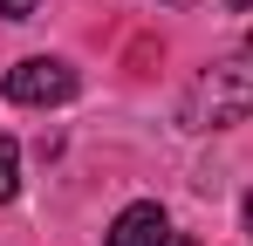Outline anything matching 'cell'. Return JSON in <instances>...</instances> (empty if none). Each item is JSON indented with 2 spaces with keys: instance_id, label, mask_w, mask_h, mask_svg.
<instances>
[{
  "instance_id": "6da1fadb",
  "label": "cell",
  "mask_w": 253,
  "mask_h": 246,
  "mask_svg": "<svg viewBox=\"0 0 253 246\" xmlns=\"http://www.w3.org/2000/svg\"><path fill=\"white\" fill-rule=\"evenodd\" d=\"M253 117V69L247 62H212L185 96V130H226Z\"/></svg>"
},
{
  "instance_id": "7a4b0ae2",
  "label": "cell",
  "mask_w": 253,
  "mask_h": 246,
  "mask_svg": "<svg viewBox=\"0 0 253 246\" xmlns=\"http://www.w3.org/2000/svg\"><path fill=\"white\" fill-rule=\"evenodd\" d=\"M69 96H76V69L55 62V55H28V62L7 69V103H21V110H48V103H69Z\"/></svg>"
},
{
  "instance_id": "3957f363",
  "label": "cell",
  "mask_w": 253,
  "mask_h": 246,
  "mask_svg": "<svg viewBox=\"0 0 253 246\" xmlns=\"http://www.w3.org/2000/svg\"><path fill=\"white\" fill-rule=\"evenodd\" d=\"M171 240V219L158 199H137L117 212V226H110V246H165Z\"/></svg>"
},
{
  "instance_id": "277c9868",
  "label": "cell",
  "mask_w": 253,
  "mask_h": 246,
  "mask_svg": "<svg viewBox=\"0 0 253 246\" xmlns=\"http://www.w3.org/2000/svg\"><path fill=\"white\" fill-rule=\"evenodd\" d=\"M14 192H21V144L0 137V205H14Z\"/></svg>"
},
{
  "instance_id": "5b68a950",
  "label": "cell",
  "mask_w": 253,
  "mask_h": 246,
  "mask_svg": "<svg viewBox=\"0 0 253 246\" xmlns=\"http://www.w3.org/2000/svg\"><path fill=\"white\" fill-rule=\"evenodd\" d=\"M35 7H42V0H0V14H7V21H28Z\"/></svg>"
},
{
  "instance_id": "8992f818",
  "label": "cell",
  "mask_w": 253,
  "mask_h": 246,
  "mask_svg": "<svg viewBox=\"0 0 253 246\" xmlns=\"http://www.w3.org/2000/svg\"><path fill=\"white\" fill-rule=\"evenodd\" d=\"M165 246H199V240H192V233H171V240H165Z\"/></svg>"
},
{
  "instance_id": "52a82bcc",
  "label": "cell",
  "mask_w": 253,
  "mask_h": 246,
  "mask_svg": "<svg viewBox=\"0 0 253 246\" xmlns=\"http://www.w3.org/2000/svg\"><path fill=\"white\" fill-rule=\"evenodd\" d=\"M247 233H253V192H247Z\"/></svg>"
},
{
  "instance_id": "ba28073f",
  "label": "cell",
  "mask_w": 253,
  "mask_h": 246,
  "mask_svg": "<svg viewBox=\"0 0 253 246\" xmlns=\"http://www.w3.org/2000/svg\"><path fill=\"white\" fill-rule=\"evenodd\" d=\"M226 7H233V14H240V7H247V0H226Z\"/></svg>"
}]
</instances>
